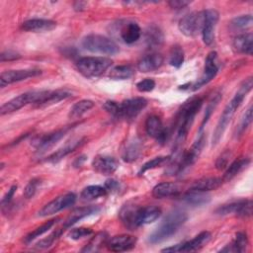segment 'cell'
Segmentation results:
<instances>
[{"label":"cell","mask_w":253,"mask_h":253,"mask_svg":"<svg viewBox=\"0 0 253 253\" xmlns=\"http://www.w3.org/2000/svg\"><path fill=\"white\" fill-rule=\"evenodd\" d=\"M253 86V80L252 77H248L245 80L242 81V83L240 84L238 91L236 92V94L234 95V97L230 100V102L225 106L222 114L220 115V118L217 122L216 127L212 133V138H211V145L215 146L220 138L222 137L228 124L230 123L232 117L234 116L236 110L239 108V106L241 105V103L243 102L244 98L246 97V95L251 91Z\"/></svg>","instance_id":"6da1fadb"},{"label":"cell","mask_w":253,"mask_h":253,"mask_svg":"<svg viewBox=\"0 0 253 253\" xmlns=\"http://www.w3.org/2000/svg\"><path fill=\"white\" fill-rule=\"evenodd\" d=\"M187 219L188 214L186 211L179 209L171 211L163 218L160 224L150 233L147 242L150 244H157L167 240L179 230Z\"/></svg>","instance_id":"7a4b0ae2"},{"label":"cell","mask_w":253,"mask_h":253,"mask_svg":"<svg viewBox=\"0 0 253 253\" xmlns=\"http://www.w3.org/2000/svg\"><path fill=\"white\" fill-rule=\"evenodd\" d=\"M203 98L193 97L185 102L180 109L177 116V135L175 142V149L179 148L180 145L185 141L189 129L194 122V118L203 105Z\"/></svg>","instance_id":"3957f363"},{"label":"cell","mask_w":253,"mask_h":253,"mask_svg":"<svg viewBox=\"0 0 253 253\" xmlns=\"http://www.w3.org/2000/svg\"><path fill=\"white\" fill-rule=\"evenodd\" d=\"M48 93L49 90H33L23 93L3 104L0 108V113L1 115L11 114L29 104H36L38 106H42Z\"/></svg>","instance_id":"277c9868"},{"label":"cell","mask_w":253,"mask_h":253,"mask_svg":"<svg viewBox=\"0 0 253 253\" xmlns=\"http://www.w3.org/2000/svg\"><path fill=\"white\" fill-rule=\"evenodd\" d=\"M112 59L105 56H85L76 63L77 70L87 78L98 77L104 74L111 66Z\"/></svg>","instance_id":"5b68a950"},{"label":"cell","mask_w":253,"mask_h":253,"mask_svg":"<svg viewBox=\"0 0 253 253\" xmlns=\"http://www.w3.org/2000/svg\"><path fill=\"white\" fill-rule=\"evenodd\" d=\"M81 45L90 52L104 55H115L120 51L119 45L113 40L97 34L84 37L81 41Z\"/></svg>","instance_id":"8992f818"},{"label":"cell","mask_w":253,"mask_h":253,"mask_svg":"<svg viewBox=\"0 0 253 253\" xmlns=\"http://www.w3.org/2000/svg\"><path fill=\"white\" fill-rule=\"evenodd\" d=\"M146 106H147V101L142 97L126 99L121 103H118V109H117L115 118L124 119V120H132Z\"/></svg>","instance_id":"52a82bcc"},{"label":"cell","mask_w":253,"mask_h":253,"mask_svg":"<svg viewBox=\"0 0 253 253\" xmlns=\"http://www.w3.org/2000/svg\"><path fill=\"white\" fill-rule=\"evenodd\" d=\"M205 20L204 11L192 12L185 15L178 24L180 32L186 37H196L199 33L202 32L203 25Z\"/></svg>","instance_id":"ba28073f"},{"label":"cell","mask_w":253,"mask_h":253,"mask_svg":"<svg viewBox=\"0 0 253 253\" xmlns=\"http://www.w3.org/2000/svg\"><path fill=\"white\" fill-rule=\"evenodd\" d=\"M76 201V195L73 193H66L64 195L58 196L54 200L50 201L46 205H44L38 212L39 216H48L58 211L65 210L74 205Z\"/></svg>","instance_id":"9c48e42d"},{"label":"cell","mask_w":253,"mask_h":253,"mask_svg":"<svg viewBox=\"0 0 253 253\" xmlns=\"http://www.w3.org/2000/svg\"><path fill=\"white\" fill-rule=\"evenodd\" d=\"M211 238V234L209 231H202L196 235L193 239L176 244L171 247H166L162 249V252H193L203 248Z\"/></svg>","instance_id":"30bf717a"},{"label":"cell","mask_w":253,"mask_h":253,"mask_svg":"<svg viewBox=\"0 0 253 253\" xmlns=\"http://www.w3.org/2000/svg\"><path fill=\"white\" fill-rule=\"evenodd\" d=\"M216 214L227 215L234 213L239 217H248L252 213V201L251 200H239L229 204L218 207L215 211Z\"/></svg>","instance_id":"8fae6325"},{"label":"cell","mask_w":253,"mask_h":253,"mask_svg":"<svg viewBox=\"0 0 253 253\" xmlns=\"http://www.w3.org/2000/svg\"><path fill=\"white\" fill-rule=\"evenodd\" d=\"M216 59H217V54L215 51L209 52L205 60V67H204V72L202 76L191 86L192 87L191 89L193 91L200 89L201 87L208 84L210 81H211L214 78V76L218 71Z\"/></svg>","instance_id":"7c38bea8"},{"label":"cell","mask_w":253,"mask_h":253,"mask_svg":"<svg viewBox=\"0 0 253 253\" xmlns=\"http://www.w3.org/2000/svg\"><path fill=\"white\" fill-rule=\"evenodd\" d=\"M42 74V70L36 68L18 69V70H7L0 75V86L5 87L6 85L27 80L32 77H36Z\"/></svg>","instance_id":"4fadbf2b"},{"label":"cell","mask_w":253,"mask_h":253,"mask_svg":"<svg viewBox=\"0 0 253 253\" xmlns=\"http://www.w3.org/2000/svg\"><path fill=\"white\" fill-rule=\"evenodd\" d=\"M204 14L205 20L201 34L203 37V42L207 45H211L214 41V32L219 19V14L214 9L204 10Z\"/></svg>","instance_id":"5bb4252c"},{"label":"cell","mask_w":253,"mask_h":253,"mask_svg":"<svg viewBox=\"0 0 253 253\" xmlns=\"http://www.w3.org/2000/svg\"><path fill=\"white\" fill-rule=\"evenodd\" d=\"M204 145H205V135L203 132H200L199 136L194 141L191 148L188 149L187 151H184L181 153V170H182V172L197 161V159L199 158V156L204 148Z\"/></svg>","instance_id":"9a60e30c"},{"label":"cell","mask_w":253,"mask_h":253,"mask_svg":"<svg viewBox=\"0 0 253 253\" xmlns=\"http://www.w3.org/2000/svg\"><path fill=\"white\" fill-rule=\"evenodd\" d=\"M146 133L156 139L159 143H164L167 139V129L164 127L161 119L158 116L151 115L145 121Z\"/></svg>","instance_id":"2e32d148"},{"label":"cell","mask_w":253,"mask_h":253,"mask_svg":"<svg viewBox=\"0 0 253 253\" xmlns=\"http://www.w3.org/2000/svg\"><path fill=\"white\" fill-rule=\"evenodd\" d=\"M66 131L67 128H62L50 133L39 135L34 138L32 144L38 151H45L55 145L65 135Z\"/></svg>","instance_id":"e0dca14e"},{"label":"cell","mask_w":253,"mask_h":253,"mask_svg":"<svg viewBox=\"0 0 253 253\" xmlns=\"http://www.w3.org/2000/svg\"><path fill=\"white\" fill-rule=\"evenodd\" d=\"M140 208L141 207H138L136 205L127 204L121 209L119 212V216L121 221L126 228L130 230H134L139 226L138 216H139Z\"/></svg>","instance_id":"ac0fdd59"},{"label":"cell","mask_w":253,"mask_h":253,"mask_svg":"<svg viewBox=\"0 0 253 253\" xmlns=\"http://www.w3.org/2000/svg\"><path fill=\"white\" fill-rule=\"evenodd\" d=\"M136 237L129 234H120L113 236L106 243V246L110 251L123 252L132 249L136 244Z\"/></svg>","instance_id":"d6986e66"},{"label":"cell","mask_w":253,"mask_h":253,"mask_svg":"<svg viewBox=\"0 0 253 253\" xmlns=\"http://www.w3.org/2000/svg\"><path fill=\"white\" fill-rule=\"evenodd\" d=\"M93 169L102 175H111L119 167L118 160L109 155H97L92 161Z\"/></svg>","instance_id":"ffe728a7"},{"label":"cell","mask_w":253,"mask_h":253,"mask_svg":"<svg viewBox=\"0 0 253 253\" xmlns=\"http://www.w3.org/2000/svg\"><path fill=\"white\" fill-rule=\"evenodd\" d=\"M163 62H164V57L160 53L152 52L142 56L137 61L136 67L140 72L146 73V72L157 70L162 66Z\"/></svg>","instance_id":"44dd1931"},{"label":"cell","mask_w":253,"mask_h":253,"mask_svg":"<svg viewBox=\"0 0 253 253\" xmlns=\"http://www.w3.org/2000/svg\"><path fill=\"white\" fill-rule=\"evenodd\" d=\"M56 27V23L49 19H31L25 21L21 28L26 32L40 33V32H48L53 30Z\"/></svg>","instance_id":"7402d4cb"},{"label":"cell","mask_w":253,"mask_h":253,"mask_svg":"<svg viewBox=\"0 0 253 253\" xmlns=\"http://www.w3.org/2000/svg\"><path fill=\"white\" fill-rule=\"evenodd\" d=\"M181 201L188 206L202 207L211 202V196L207 192L190 189L188 192L182 195Z\"/></svg>","instance_id":"603a6c76"},{"label":"cell","mask_w":253,"mask_h":253,"mask_svg":"<svg viewBox=\"0 0 253 253\" xmlns=\"http://www.w3.org/2000/svg\"><path fill=\"white\" fill-rule=\"evenodd\" d=\"M84 138H77V139H72L64 144V146L60 147L53 153H51L49 156L46 157V161L50 163H55L60 161L62 158L73 152L76 148H78L81 144H83Z\"/></svg>","instance_id":"cb8c5ba5"},{"label":"cell","mask_w":253,"mask_h":253,"mask_svg":"<svg viewBox=\"0 0 253 253\" xmlns=\"http://www.w3.org/2000/svg\"><path fill=\"white\" fill-rule=\"evenodd\" d=\"M233 49L238 53H245L248 55L252 54L253 50V36L252 33H243L237 35L232 42Z\"/></svg>","instance_id":"d4e9b609"},{"label":"cell","mask_w":253,"mask_h":253,"mask_svg":"<svg viewBox=\"0 0 253 253\" xmlns=\"http://www.w3.org/2000/svg\"><path fill=\"white\" fill-rule=\"evenodd\" d=\"M181 189L176 183L162 182L154 186L152 189V196L156 199L176 197L180 194Z\"/></svg>","instance_id":"484cf974"},{"label":"cell","mask_w":253,"mask_h":253,"mask_svg":"<svg viewBox=\"0 0 253 253\" xmlns=\"http://www.w3.org/2000/svg\"><path fill=\"white\" fill-rule=\"evenodd\" d=\"M97 211H99V208L94 207V206H90V207H83V208H79L74 210L71 214L66 218V220L64 221L62 228L66 229L69 228L71 225H73L74 223H76L78 220L82 219L85 216H88L92 213H96Z\"/></svg>","instance_id":"4316f807"},{"label":"cell","mask_w":253,"mask_h":253,"mask_svg":"<svg viewBox=\"0 0 253 253\" xmlns=\"http://www.w3.org/2000/svg\"><path fill=\"white\" fill-rule=\"evenodd\" d=\"M222 182V179L218 177H205L195 181L190 189L202 192H209L219 188Z\"/></svg>","instance_id":"83f0119b"},{"label":"cell","mask_w":253,"mask_h":253,"mask_svg":"<svg viewBox=\"0 0 253 253\" xmlns=\"http://www.w3.org/2000/svg\"><path fill=\"white\" fill-rule=\"evenodd\" d=\"M121 39L128 44L138 41L141 36V30L136 23L129 22L121 29Z\"/></svg>","instance_id":"f1b7e54d"},{"label":"cell","mask_w":253,"mask_h":253,"mask_svg":"<svg viewBox=\"0 0 253 253\" xmlns=\"http://www.w3.org/2000/svg\"><path fill=\"white\" fill-rule=\"evenodd\" d=\"M141 151H142L141 141L138 138H133L125 147L122 154V158L124 161L127 163L133 162L139 157V155L141 154Z\"/></svg>","instance_id":"f546056e"},{"label":"cell","mask_w":253,"mask_h":253,"mask_svg":"<svg viewBox=\"0 0 253 253\" xmlns=\"http://www.w3.org/2000/svg\"><path fill=\"white\" fill-rule=\"evenodd\" d=\"M161 215V210L155 206H147L141 207L138 216V224L139 226L149 224L154 222Z\"/></svg>","instance_id":"4dcf8cb0"},{"label":"cell","mask_w":253,"mask_h":253,"mask_svg":"<svg viewBox=\"0 0 253 253\" xmlns=\"http://www.w3.org/2000/svg\"><path fill=\"white\" fill-rule=\"evenodd\" d=\"M144 39L149 47H157L162 44L164 41V35L157 26L152 25L146 29Z\"/></svg>","instance_id":"1f68e13d"},{"label":"cell","mask_w":253,"mask_h":253,"mask_svg":"<svg viewBox=\"0 0 253 253\" xmlns=\"http://www.w3.org/2000/svg\"><path fill=\"white\" fill-rule=\"evenodd\" d=\"M250 163V160L248 158H240L237 160H234L229 166L226 167V170L223 174V177L221 178L223 182H229L232 180L237 174H239L248 164Z\"/></svg>","instance_id":"d6a6232c"},{"label":"cell","mask_w":253,"mask_h":253,"mask_svg":"<svg viewBox=\"0 0 253 253\" xmlns=\"http://www.w3.org/2000/svg\"><path fill=\"white\" fill-rule=\"evenodd\" d=\"M248 245V238L246 233L244 232H238L235 235L234 240L226 245L223 249H221V252H243L246 250V247Z\"/></svg>","instance_id":"836d02e7"},{"label":"cell","mask_w":253,"mask_h":253,"mask_svg":"<svg viewBox=\"0 0 253 253\" xmlns=\"http://www.w3.org/2000/svg\"><path fill=\"white\" fill-rule=\"evenodd\" d=\"M94 102L91 100H80L77 103H75L68 114V117L70 119H78L81 116H83L85 113H87L89 110H91L94 107Z\"/></svg>","instance_id":"e575fe53"},{"label":"cell","mask_w":253,"mask_h":253,"mask_svg":"<svg viewBox=\"0 0 253 253\" xmlns=\"http://www.w3.org/2000/svg\"><path fill=\"white\" fill-rule=\"evenodd\" d=\"M108 241V234L105 231L98 232L95 234L89 243L81 250L82 252H96L99 251Z\"/></svg>","instance_id":"d590c367"},{"label":"cell","mask_w":253,"mask_h":253,"mask_svg":"<svg viewBox=\"0 0 253 253\" xmlns=\"http://www.w3.org/2000/svg\"><path fill=\"white\" fill-rule=\"evenodd\" d=\"M107 190L104 186H100V185H91L88 186L86 188H84L80 194V197L84 200V201H92V200H96L100 197H103L107 194Z\"/></svg>","instance_id":"8d00e7d4"},{"label":"cell","mask_w":253,"mask_h":253,"mask_svg":"<svg viewBox=\"0 0 253 253\" xmlns=\"http://www.w3.org/2000/svg\"><path fill=\"white\" fill-rule=\"evenodd\" d=\"M133 75V69L130 65H118L109 72V77L113 80H126Z\"/></svg>","instance_id":"74e56055"},{"label":"cell","mask_w":253,"mask_h":253,"mask_svg":"<svg viewBox=\"0 0 253 253\" xmlns=\"http://www.w3.org/2000/svg\"><path fill=\"white\" fill-rule=\"evenodd\" d=\"M221 98H222V95L219 92H217V93H215L214 95L211 96V100L209 101V103L207 105V108H206V111H205V115H204V118H203V121H202V124H201V126H200V131H202V129L204 128L205 125L208 123V121L211 117L212 113L214 112V110L217 107L218 103L220 102Z\"/></svg>","instance_id":"f35d334b"},{"label":"cell","mask_w":253,"mask_h":253,"mask_svg":"<svg viewBox=\"0 0 253 253\" xmlns=\"http://www.w3.org/2000/svg\"><path fill=\"white\" fill-rule=\"evenodd\" d=\"M56 220H57V219L53 218V219L47 220L46 222H44V223H42V225L38 226L37 228H35L33 231H31L29 234H27V235L25 236L24 242H25L26 244H29V243H31L33 240H35L36 238H38V237H40L41 235H42L43 233L47 232V230L50 229V228L53 226V224L55 223Z\"/></svg>","instance_id":"ab89813d"},{"label":"cell","mask_w":253,"mask_h":253,"mask_svg":"<svg viewBox=\"0 0 253 253\" xmlns=\"http://www.w3.org/2000/svg\"><path fill=\"white\" fill-rule=\"evenodd\" d=\"M253 24V19L252 15H242L239 17H236L231 20L230 22V27L234 31H244L246 29H249Z\"/></svg>","instance_id":"60d3db41"},{"label":"cell","mask_w":253,"mask_h":253,"mask_svg":"<svg viewBox=\"0 0 253 253\" xmlns=\"http://www.w3.org/2000/svg\"><path fill=\"white\" fill-rule=\"evenodd\" d=\"M184 62V51L178 44L172 46L169 53V63L175 68H180Z\"/></svg>","instance_id":"b9f144b4"},{"label":"cell","mask_w":253,"mask_h":253,"mask_svg":"<svg viewBox=\"0 0 253 253\" xmlns=\"http://www.w3.org/2000/svg\"><path fill=\"white\" fill-rule=\"evenodd\" d=\"M170 158L171 156H158V157H155V158H152L151 160L145 162L140 170L138 171V175H142L143 173H145L146 171L148 170H151V169H155L157 167H160L166 163H168L170 161Z\"/></svg>","instance_id":"7bdbcfd3"},{"label":"cell","mask_w":253,"mask_h":253,"mask_svg":"<svg viewBox=\"0 0 253 253\" xmlns=\"http://www.w3.org/2000/svg\"><path fill=\"white\" fill-rule=\"evenodd\" d=\"M71 94L70 92L66 90H55V91H49L47 94L46 98L44 99L42 105H51V104H56L68 97H70Z\"/></svg>","instance_id":"ee69618b"},{"label":"cell","mask_w":253,"mask_h":253,"mask_svg":"<svg viewBox=\"0 0 253 253\" xmlns=\"http://www.w3.org/2000/svg\"><path fill=\"white\" fill-rule=\"evenodd\" d=\"M65 229L64 228H58V229H55L53 232H51L47 237L45 238H42L41 239L39 242H37L36 244V248L37 249H46L48 247H50L57 239L58 237L62 234V232L64 231Z\"/></svg>","instance_id":"f6af8a7d"},{"label":"cell","mask_w":253,"mask_h":253,"mask_svg":"<svg viewBox=\"0 0 253 253\" xmlns=\"http://www.w3.org/2000/svg\"><path fill=\"white\" fill-rule=\"evenodd\" d=\"M42 181L39 178H34L32 179L26 186L25 190H24V197L26 199H31L35 196V194L37 193L39 187L41 186Z\"/></svg>","instance_id":"bcb514c9"},{"label":"cell","mask_w":253,"mask_h":253,"mask_svg":"<svg viewBox=\"0 0 253 253\" xmlns=\"http://www.w3.org/2000/svg\"><path fill=\"white\" fill-rule=\"evenodd\" d=\"M251 122H252V107L250 106V107L246 110L245 114L243 115V118L241 119L240 125H239V126H238V128H237V133H238V135H241V134L247 129V127L250 126Z\"/></svg>","instance_id":"7dc6e473"},{"label":"cell","mask_w":253,"mask_h":253,"mask_svg":"<svg viewBox=\"0 0 253 253\" xmlns=\"http://www.w3.org/2000/svg\"><path fill=\"white\" fill-rule=\"evenodd\" d=\"M92 230L90 228H86V227H77V228H73L70 230L68 236L73 239V240H79L81 238L87 237L89 235L92 234Z\"/></svg>","instance_id":"c3c4849f"},{"label":"cell","mask_w":253,"mask_h":253,"mask_svg":"<svg viewBox=\"0 0 253 253\" xmlns=\"http://www.w3.org/2000/svg\"><path fill=\"white\" fill-rule=\"evenodd\" d=\"M155 87V81L151 78H144L136 83V89L139 92H150Z\"/></svg>","instance_id":"681fc988"},{"label":"cell","mask_w":253,"mask_h":253,"mask_svg":"<svg viewBox=\"0 0 253 253\" xmlns=\"http://www.w3.org/2000/svg\"><path fill=\"white\" fill-rule=\"evenodd\" d=\"M230 156H231V153L230 151L226 150L224 152H222L216 159L215 161V167L217 170H223V169H226V167L228 166V163H229V159H230Z\"/></svg>","instance_id":"f907efd6"},{"label":"cell","mask_w":253,"mask_h":253,"mask_svg":"<svg viewBox=\"0 0 253 253\" xmlns=\"http://www.w3.org/2000/svg\"><path fill=\"white\" fill-rule=\"evenodd\" d=\"M21 57V55L14 51V50H5L3 52H1L0 54V60L1 61H9V60H15V59H19Z\"/></svg>","instance_id":"816d5d0a"},{"label":"cell","mask_w":253,"mask_h":253,"mask_svg":"<svg viewBox=\"0 0 253 253\" xmlns=\"http://www.w3.org/2000/svg\"><path fill=\"white\" fill-rule=\"evenodd\" d=\"M16 190H17V185H13V186L8 190V192L6 193V195L2 198V200H1V206H2L3 208L6 207V206H8V205L10 204V202H11V200H12V198H13L15 192H16Z\"/></svg>","instance_id":"f5cc1de1"},{"label":"cell","mask_w":253,"mask_h":253,"mask_svg":"<svg viewBox=\"0 0 253 253\" xmlns=\"http://www.w3.org/2000/svg\"><path fill=\"white\" fill-rule=\"evenodd\" d=\"M190 4L191 2L186 0H171L168 2V5L173 9H183Z\"/></svg>","instance_id":"db71d44e"},{"label":"cell","mask_w":253,"mask_h":253,"mask_svg":"<svg viewBox=\"0 0 253 253\" xmlns=\"http://www.w3.org/2000/svg\"><path fill=\"white\" fill-rule=\"evenodd\" d=\"M104 187L106 188L107 192H115V191H118L119 188H120V183L114 179H110V180H107Z\"/></svg>","instance_id":"11a10c76"},{"label":"cell","mask_w":253,"mask_h":253,"mask_svg":"<svg viewBox=\"0 0 253 253\" xmlns=\"http://www.w3.org/2000/svg\"><path fill=\"white\" fill-rule=\"evenodd\" d=\"M85 160H86V156H85V155H81V156L77 157V158L74 160L73 166H74L75 168H78V167L82 166V164L85 162Z\"/></svg>","instance_id":"9f6ffc18"},{"label":"cell","mask_w":253,"mask_h":253,"mask_svg":"<svg viewBox=\"0 0 253 253\" xmlns=\"http://www.w3.org/2000/svg\"><path fill=\"white\" fill-rule=\"evenodd\" d=\"M86 3L85 2H81V1H77L74 3V9L76 11H82L85 8Z\"/></svg>","instance_id":"6f0895ef"}]
</instances>
